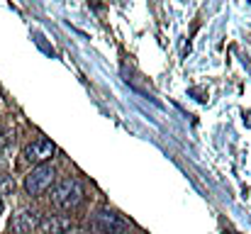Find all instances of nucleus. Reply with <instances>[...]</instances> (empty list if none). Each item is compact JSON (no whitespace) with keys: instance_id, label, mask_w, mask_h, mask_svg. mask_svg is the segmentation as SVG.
<instances>
[{"instance_id":"nucleus-1","label":"nucleus","mask_w":251,"mask_h":234,"mask_svg":"<svg viewBox=\"0 0 251 234\" xmlns=\"http://www.w3.org/2000/svg\"><path fill=\"white\" fill-rule=\"evenodd\" d=\"M83 195H85L83 183L78 178H64V181H59L51 188V203L56 208H64V210H71V208L81 205Z\"/></svg>"},{"instance_id":"nucleus-2","label":"nucleus","mask_w":251,"mask_h":234,"mask_svg":"<svg viewBox=\"0 0 251 234\" xmlns=\"http://www.w3.org/2000/svg\"><path fill=\"white\" fill-rule=\"evenodd\" d=\"M54 181H56L54 166L39 163V166H34V168L29 171V176L25 178V190H27V195L39 198V195H44V193L54 185Z\"/></svg>"},{"instance_id":"nucleus-3","label":"nucleus","mask_w":251,"mask_h":234,"mask_svg":"<svg viewBox=\"0 0 251 234\" xmlns=\"http://www.w3.org/2000/svg\"><path fill=\"white\" fill-rule=\"evenodd\" d=\"M90 227L98 234H129V225L112 210H98L93 215Z\"/></svg>"},{"instance_id":"nucleus-4","label":"nucleus","mask_w":251,"mask_h":234,"mask_svg":"<svg viewBox=\"0 0 251 234\" xmlns=\"http://www.w3.org/2000/svg\"><path fill=\"white\" fill-rule=\"evenodd\" d=\"M39 212L37 210H29V208H22L17 215H12L10 220V234H32L39 227Z\"/></svg>"},{"instance_id":"nucleus-5","label":"nucleus","mask_w":251,"mask_h":234,"mask_svg":"<svg viewBox=\"0 0 251 234\" xmlns=\"http://www.w3.org/2000/svg\"><path fill=\"white\" fill-rule=\"evenodd\" d=\"M56 152V147L49 142V139H44V137H39V139H34L32 144H27L25 147V158L29 161V163H47L51 156Z\"/></svg>"},{"instance_id":"nucleus-6","label":"nucleus","mask_w":251,"mask_h":234,"mask_svg":"<svg viewBox=\"0 0 251 234\" xmlns=\"http://www.w3.org/2000/svg\"><path fill=\"white\" fill-rule=\"evenodd\" d=\"M37 230L42 234H69L74 230V222L66 215H47V217L39 220Z\"/></svg>"},{"instance_id":"nucleus-7","label":"nucleus","mask_w":251,"mask_h":234,"mask_svg":"<svg viewBox=\"0 0 251 234\" xmlns=\"http://www.w3.org/2000/svg\"><path fill=\"white\" fill-rule=\"evenodd\" d=\"M12 190H15V178L0 173V195H7V193H12Z\"/></svg>"},{"instance_id":"nucleus-8","label":"nucleus","mask_w":251,"mask_h":234,"mask_svg":"<svg viewBox=\"0 0 251 234\" xmlns=\"http://www.w3.org/2000/svg\"><path fill=\"white\" fill-rule=\"evenodd\" d=\"M2 208H5V205H2V198H0V215H2Z\"/></svg>"}]
</instances>
